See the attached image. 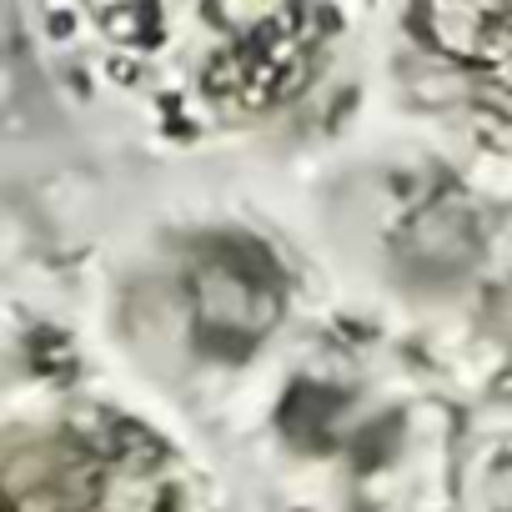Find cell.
Here are the masks:
<instances>
[{
    "instance_id": "cell-1",
    "label": "cell",
    "mask_w": 512,
    "mask_h": 512,
    "mask_svg": "<svg viewBox=\"0 0 512 512\" xmlns=\"http://www.w3.org/2000/svg\"><path fill=\"white\" fill-rule=\"evenodd\" d=\"M46 497L56 512H171L166 452L131 422L71 432Z\"/></svg>"
},
{
    "instance_id": "cell-2",
    "label": "cell",
    "mask_w": 512,
    "mask_h": 512,
    "mask_svg": "<svg viewBox=\"0 0 512 512\" xmlns=\"http://www.w3.org/2000/svg\"><path fill=\"white\" fill-rule=\"evenodd\" d=\"M196 332L206 347L236 357L256 347L287 307V282L282 267L272 262L267 246H256L251 236H216L191 256L186 272Z\"/></svg>"
},
{
    "instance_id": "cell-3",
    "label": "cell",
    "mask_w": 512,
    "mask_h": 512,
    "mask_svg": "<svg viewBox=\"0 0 512 512\" xmlns=\"http://www.w3.org/2000/svg\"><path fill=\"white\" fill-rule=\"evenodd\" d=\"M422 36L502 86H512V0H422Z\"/></svg>"
}]
</instances>
